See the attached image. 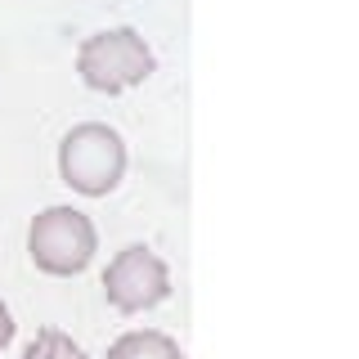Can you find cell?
Wrapping results in <instances>:
<instances>
[{"label":"cell","mask_w":359,"mask_h":359,"mask_svg":"<svg viewBox=\"0 0 359 359\" xmlns=\"http://www.w3.org/2000/svg\"><path fill=\"white\" fill-rule=\"evenodd\" d=\"M59 175L72 194L108 198L126 175V140L104 121H81L59 144Z\"/></svg>","instance_id":"obj_1"},{"label":"cell","mask_w":359,"mask_h":359,"mask_svg":"<svg viewBox=\"0 0 359 359\" xmlns=\"http://www.w3.org/2000/svg\"><path fill=\"white\" fill-rule=\"evenodd\" d=\"M153 50L149 41L140 36L135 27H108V32H95V36L81 41L76 50V72L90 90L99 95H121V90H135L153 76Z\"/></svg>","instance_id":"obj_2"},{"label":"cell","mask_w":359,"mask_h":359,"mask_svg":"<svg viewBox=\"0 0 359 359\" xmlns=\"http://www.w3.org/2000/svg\"><path fill=\"white\" fill-rule=\"evenodd\" d=\"M95 252H99V233L90 216L76 207H45L27 229V256L41 274L72 278L95 261Z\"/></svg>","instance_id":"obj_3"},{"label":"cell","mask_w":359,"mask_h":359,"mask_svg":"<svg viewBox=\"0 0 359 359\" xmlns=\"http://www.w3.org/2000/svg\"><path fill=\"white\" fill-rule=\"evenodd\" d=\"M104 297H108V306L121 310V314L153 310L171 297V269H166V261L153 247L130 243V247H121L104 269Z\"/></svg>","instance_id":"obj_4"},{"label":"cell","mask_w":359,"mask_h":359,"mask_svg":"<svg viewBox=\"0 0 359 359\" xmlns=\"http://www.w3.org/2000/svg\"><path fill=\"white\" fill-rule=\"evenodd\" d=\"M108 359H184V351H180L175 337H166L157 328H135V332H121L108 346Z\"/></svg>","instance_id":"obj_5"},{"label":"cell","mask_w":359,"mask_h":359,"mask_svg":"<svg viewBox=\"0 0 359 359\" xmlns=\"http://www.w3.org/2000/svg\"><path fill=\"white\" fill-rule=\"evenodd\" d=\"M22 359H90V355H86V351H81V346H76L63 328H41V332L27 341Z\"/></svg>","instance_id":"obj_6"},{"label":"cell","mask_w":359,"mask_h":359,"mask_svg":"<svg viewBox=\"0 0 359 359\" xmlns=\"http://www.w3.org/2000/svg\"><path fill=\"white\" fill-rule=\"evenodd\" d=\"M9 341H14V314H9V306L0 301V355L9 351Z\"/></svg>","instance_id":"obj_7"}]
</instances>
